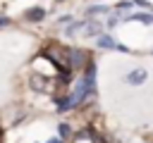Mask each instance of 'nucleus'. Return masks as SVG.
I'll list each match as a JSON object with an SVG mask.
<instances>
[{
	"mask_svg": "<svg viewBox=\"0 0 153 143\" xmlns=\"http://www.w3.org/2000/svg\"><path fill=\"white\" fill-rule=\"evenodd\" d=\"M43 55H45L48 60H53V64H55L65 76L69 74V69H72V67H69V48H55V45H53V48H45Z\"/></svg>",
	"mask_w": 153,
	"mask_h": 143,
	"instance_id": "1",
	"label": "nucleus"
},
{
	"mask_svg": "<svg viewBox=\"0 0 153 143\" xmlns=\"http://www.w3.org/2000/svg\"><path fill=\"white\" fill-rule=\"evenodd\" d=\"M91 60H88V52L81 50V48H69V67L72 69H81L86 67Z\"/></svg>",
	"mask_w": 153,
	"mask_h": 143,
	"instance_id": "2",
	"label": "nucleus"
},
{
	"mask_svg": "<svg viewBox=\"0 0 153 143\" xmlns=\"http://www.w3.org/2000/svg\"><path fill=\"white\" fill-rule=\"evenodd\" d=\"M146 69H134V72H129L127 74V83H131V86H139V83H143L146 81Z\"/></svg>",
	"mask_w": 153,
	"mask_h": 143,
	"instance_id": "3",
	"label": "nucleus"
},
{
	"mask_svg": "<svg viewBox=\"0 0 153 143\" xmlns=\"http://www.w3.org/2000/svg\"><path fill=\"white\" fill-rule=\"evenodd\" d=\"M43 17H45V10H41V7H33V10L26 12V19H31V21H38Z\"/></svg>",
	"mask_w": 153,
	"mask_h": 143,
	"instance_id": "4",
	"label": "nucleus"
},
{
	"mask_svg": "<svg viewBox=\"0 0 153 143\" xmlns=\"http://www.w3.org/2000/svg\"><path fill=\"white\" fill-rule=\"evenodd\" d=\"M98 45H100V48H105V50H112V48H117V43H115L110 36H100V38H98Z\"/></svg>",
	"mask_w": 153,
	"mask_h": 143,
	"instance_id": "5",
	"label": "nucleus"
},
{
	"mask_svg": "<svg viewBox=\"0 0 153 143\" xmlns=\"http://www.w3.org/2000/svg\"><path fill=\"white\" fill-rule=\"evenodd\" d=\"M129 21H141V24H153V17H151V14H143V12H139V14H131V17H129Z\"/></svg>",
	"mask_w": 153,
	"mask_h": 143,
	"instance_id": "6",
	"label": "nucleus"
},
{
	"mask_svg": "<svg viewBox=\"0 0 153 143\" xmlns=\"http://www.w3.org/2000/svg\"><path fill=\"white\" fill-rule=\"evenodd\" d=\"M86 33H88V36H96V33H100V24H88Z\"/></svg>",
	"mask_w": 153,
	"mask_h": 143,
	"instance_id": "7",
	"label": "nucleus"
},
{
	"mask_svg": "<svg viewBox=\"0 0 153 143\" xmlns=\"http://www.w3.org/2000/svg\"><path fill=\"white\" fill-rule=\"evenodd\" d=\"M103 12H108V7H91L88 10V14H103Z\"/></svg>",
	"mask_w": 153,
	"mask_h": 143,
	"instance_id": "8",
	"label": "nucleus"
},
{
	"mask_svg": "<svg viewBox=\"0 0 153 143\" xmlns=\"http://www.w3.org/2000/svg\"><path fill=\"white\" fill-rule=\"evenodd\" d=\"M129 7H131V2H127V0H124V2H120V5H117V10H120V12H127V10H129Z\"/></svg>",
	"mask_w": 153,
	"mask_h": 143,
	"instance_id": "9",
	"label": "nucleus"
},
{
	"mask_svg": "<svg viewBox=\"0 0 153 143\" xmlns=\"http://www.w3.org/2000/svg\"><path fill=\"white\" fill-rule=\"evenodd\" d=\"M60 136H69V126L67 124H60Z\"/></svg>",
	"mask_w": 153,
	"mask_h": 143,
	"instance_id": "10",
	"label": "nucleus"
},
{
	"mask_svg": "<svg viewBox=\"0 0 153 143\" xmlns=\"http://www.w3.org/2000/svg\"><path fill=\"white\" fill-rule=\"evenodd\" d=\"M7 21H10V19H5V17H0V26H5Z\"/></svg>",
	"mask_w": 153,
	"mask_h": 143,
	"instance_id": "11",
	"label": "nucleus"
},
{
	"mask_svg": "<svg viewBox=\"0 0 153 143\" xmlns=\"http://www.w3.org/2000/svg\"><path fill=\"white\" fill-rule=\"evenodd\" d=\"M50 143H62V141H60V138H53V141H50Z\"/></svg>",
	"mask_w": 153,
	"mask_h": 143,
	"instance_id": "12",
	"label": "nucleus"
},
{
	"mask_svg": "<svg viewBox=\"0 0 153 143\" xmlns=\"http://www.w3.org/2000/svg\"><path fill=\"white\" fill-rule=\"evenodd\" d=\"M0 141H2V129H0Z\"/></svg>",
	"mask_w": 153,
	"mask_h": 143,
	"instance_id": "13",
	"label": "nucleus"
}]
</instances>
